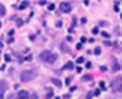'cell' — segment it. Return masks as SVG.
<instances>
[{
	"mask_svg": "<svg viewBox=\"0 0 122 99\" xmlns=\"http://www.w3.org/2000/svg\"><path fill=\"white\" fill-rule=\"evenodd\" d=\"M39 59L42 60V62H45V63H54L56 59H57V56L53 53V51H50V50H43L39 54Z\"/></svg>",
	"mask_w": 122,
	"mask_h": 99,
	"instance_id": "1",
	"label": "cell"
},
{
	"mask_svg": "<svg viewBox=\"0 0 122 99\" xmlns=\"http://www.w3.org/2000/svg\"><path fill=\"white\" fill-rule=\"evenodd\" d=\"M110 87L114 93H122V76H116V78L111 81Z\"/></svg>",
	"mask_w": 122,
	"mask_h": 99,
	"instance_id": "2",
	"label": "cell"
},
{
	"mask_svg": "<svg viewBox=\"0 0 122 99\" xmlns=\"http://www.w3.org/2000/svg\"><path fill=\"white\" fill-rule=\"evenodd\" d=\"M34 78H36V71H33V70L22 71V74H20V81L22 82H30V81H33Z\"/></svg>",
	"mask_w": 122,
	"mask_h": 99,
	"instance_id": "3",
	"label": "cell"
},
{
	"mask_svg": "<svg viewBox=\"0 0 122 99\" xmlns=\"http://www.w3.org/2000/svg\"><path fill=\"white\" fill-rule=\"evenodd\" d=\"M59 8H60V11H62V12H71V9H73V5H71L70 2H62V3H60V6H59Z\"/></svg>",
	"mask_w": 122,
	"mask_h": 99,
	"instance_id": "4",
	"label": "cell"
},
{
	"mask_svg": "<svg viewBox=\"0 0 122 99\" xmlns=\"http://www.w3.org/2000/svg\"><path fill=\"white\" fill-rule=\"evenodd\" d=\"M15 96H17V99H30V93L26 90H19V93Z\"/></svg>",
	"mask_w": 122,
	"mask_h": 99,
	"instance_id": "5",
	"label": "cell"
},
{
	"mask_svg": "<svg viewBox=\"0 0 122 99\" xmlns=\"http://www.w3.org/2000/svg\"><path fill=\"white\" fill-rule=\"evenodd\" d=\"M6 88H8V84H6L5 81H0V96L6 91Z\"/></svg>",
	"mask_w": 122,
	"mask_h": 99,
	"instance_id": "6",
	"label": "cell"
},
{
	"mask_svg": "<svg viewBox=\"0 0 122 99\" xmlns=\"http://www.w3.org/2000/svg\"><path fill=\"white\" fill-rule=\"evenodd\" d=\"M119 68H121V65L117 63V60L113 59V71H119Z\"/></svg>",
	"mask_w": 122,
	"mask_h": 99,
	"instance_id": "7",
	"label": "cell"
},
{
	"mask_svg": "<svg viewBox=\"0 0 122 99\" xmlns=\"http://www.w3.org/2000/svg\"><path fill=\"white\" fill-rule=\"evenodd\" d=\"M51 84H54L56 87H62V82H60L59 79H56V78H53V79H51Z\"/></svg>",
	"mask_w": 122,
	"mask_h": 99,
	"instance_id": "8",
	"label": "cell"
},
{
	"mask_svg": "<svg viewBox=\"0 0 122 99\" xmlns=\"http://www.w3.org/2000/svg\"><path fill=\"white\" fill-rule=\"evenodd\" d=\"M73 68H74V63L73 62H68V63L63 65V70H73Z\"/></svg>",
	"mask_w": 122,
	"mask_h": 99,
	"instance_id": "9",
	"label": "cell"
},
{
	"mask_svg": "<svg viewBox=\"0 0 122 99\" xmlns=\"http://www.w3.org/2000/svg\"><path fill=\"white\" fill-rule=\"evenodd\" d=\"M5 14H6V9H5V6H3L2 3H0V16H2V17H3V16H5Z\"/></svg>",
	"mask_w": 122,
	"mask_h": 99,
	"instance_id": "10",
	"label": "cell"
},
{
	"mask_svg": "<svg viewBox=\"0 0 122 99\" xmlns=\"http://www.w3.org/2000/svg\"><path fill=\"white\" fill-rule=\"evenodd\" d=\"M26 6H28V2H22L20 5H19V8H20V9H25Z\"/></svg>",
	"mask_w": 122,
	"mask_h": 99,
	"instance_id": "11",
	"label": "cell"
},
{
	"mask_svg": "<svg viewBox=\"0 0 122 99\" xmlns=\"http://www.w3.org/2000/svg\"><path fill=\"white\" fill-rule=\"evenodd\" d=\"M53 96H54L53 90H48V91H46V98H48V99H51V98H53Z\"/></svg>",
	"mask_w": 122,
	"mask_h": 99,
	"instance_id": "12",
	"label": "cell"
},
{
	"mask_svg": "<svg viewBox=\"0 0 122 99\" xmlns=\"http://www.w3.org/2000/svg\"><path fill=\"white\" fill-rule=\"evenodd\" d=\"M99 87H101V90H105V88H107V85H105L104 81H101V82H99Z\"/></svg>",
	"mask_w": 122,
	"mask_h": 99,
	"instance_id": "13",
	"label": "cell"
},
{
	"mask_svg": "<svg viewBox=\"0 0 122 99\" xmlns=\"http://www.w3.org/2000/svg\"><path fill=\"white\" fill-rule=\"evenodd\" d=\"M91 79H93L91 76H90V74H86V76H83V78H82V81H83V82H86V81H91Z\"/></svg>",
	"mask_w": 122,
	"mask_h": 99,
	"instance_id": "14",
	"label": "cell"
},
{
	"mask_svg": "<svg viewBox=\"0 0 122 99\" xmlns=\"http://www.w3.org/2000/svg\"><path fill=\"white\" fill-rule=\"evenodd\" d=\"M76 62H77V63H83V62H85V57H77V59H76Z\"/></svg>",
	"mask_w": 122,
	"mask_h": 99,
	"instance_id": "15",
	"label": "cell"
},
{
	"mask_svg": "<svg viewBox=\"0 0 122 99\" xmlns=\"http://www.w3.org/2000/svg\"><path fill=\"white\" fill-rule=\"evenodd\" d=\"M93 96H94V93H93V91H90V93L86 94V98H85V99H93Z\"/></svg>",
	"mask_w": 122,
	"mask_h": 99,
	"instance_id": "16",
	"label": "cell"
},
{
	"mask_svg": "<svg viewBox=\"0 0 122 99\" xmlns=\"http://www.w3.org/2000/svg\"><path fill=\"white\" fill-rule=\"evenodd\" d=\"M102 37H105V39H108V37H110V34H108V33H105V31H104V33H102Z\"/></svg>",
	"mask_w": 122,
	"mask_h": 99,
	"instance_id": "17",
	"label": "cell"
},
{
	"mask_svg": "<svg viewBox=\"0 0 122 99\" xmlns=\"http://www.w3.org/2000/svg\"><path fill=\"white\" fill-rule=\"evenodd\" d=\"M93 93H94V96H97V94H101V88H99V90H94Z\"/></svg>",
	"mask_w": 122,
	"mask_h": 99,
	"instance_id": "18",
	"label": "cell"
},
{
	"mask_svg": "<svg viewBox=\"0 0 122 99\" xmlns=\"http://www.w3.org/2000/svg\"><path fill=\"white\" fill-rule=\"evenodd\" d=\"M48 9H50V11H53V9H54V5H53V3H50V5H48Z\"/></svg>",
	"mask_w": 122,
	"mask_h": 99,
	"instance_id": "19",
	"label": "cell"
},
{
	"mask_svg": "<svg viewBox=\"0 0 122 99\" xmlns=\"http://www.w3.org/2000/svg\"><path fill=\"white\" fill-rule=\"evenodd\" d=\"M17 25H19V26H22V25H23V20H20V19H17Z\"/></svg>",
	"mask_w": 122,
	"mask_h": 99,
	"instance_id": "20",
	"label": "cell"
},
{
	"mask_svg": "<svg viewBox=\"0 0 122 99\" xmlns=\"http://www.w3.org/2000/svg\"><path fill=\"white\" fill-rule=\"evenodd\" d=\"M5 60H6V62H9V60H11V56H9V54H6V56H5Z\"/></svg>",
	"mask_w": 122,
	"mask_h": 99,
	"instance_id": "21",
	"label": "cell"
},
{
	"mask_svg": "<svg viewBox=\"0 0 122 99\" xmlns=\"http://www.w3.org/2000/svg\"><path fill=\"white\" fill-rule=\"evenodd\" d=\"M99 33V28H93V34H97Z\"/></svg>",
	"mask_w": 122,
	"mask_h": 99,
	"instance_id": "22",
	"label": "cell"
},
{
	"mask_svg": "<svg viewBox=\"0 0 122 99\" xmlns=\"http://www.w3.org/2000/svg\"><path fill=\"white\" fill-rule=\"evenodd\" d=\"M70 82H71V78H66V81H65V84H66V85H70Z\"/></svg>",
	"mask_w": 122,
	"mask_h": 99,
	"instance_id": "23",
	"label": "cell"
},
{
	"mask_svg": "<svg viewBox=\"0 0 122 99\" xmlns=\"http://www.w3.org/2000/svg\"><path fill=\"white\" fill-rule=\"evenodd\" d=\"M70 96H71V94H70V93H66V94H63V99H70Z\"/></svg>",
	"mask_w": 122,
	"mask_h": 99,
	"instance_id": "24",
	"label": "cell"
},
{
	"mask_svg": "<svg viewBox=\"0 0 122 99\" xmlns=\"http://www.w3.org/2000/svg\"><path fill=\"white\" fill-rule=\"evenodd\" d=\"M94 54H101V48H96L94 50Z\"/></svg>",
	"mask_w": 122,
	"mask_h": 99,
	"instance_id": "25",
	"label": "cell"
},
{
	"mask_svg": "<svg viewBox=\"0 0 122 99\" xmlns=\"http://www.w3.org/2000/svg\"><path fill=\"white\" fill-rule=\"evenodd\" d=\"M31 99H39V98H37V94H31Z\"/></svg>",
	"mask_w": 122,
	"mask_h": 99,
	"instance_id": "26",
	"label": "cell"
},
{
	"mask_svg": "<svg viewBox=\"0 0 122 99\" xmlns=\"http://www.w3.org/2000/svg\"><path fill=\"white\" fill-rule=\"evenodd\" d=\"M8 99H17V96H14V94H11V96H9Z\"/></svg>",
	"mask_w": 122,
	"mask_h": 99,
	"instance_id": "27",
	"label": "cell"
},
{
	"mask_svg": "<svg viewBox=\"0 0 122 99\" xmlns=\"http://www.w3.org/2000/svg\"><path fill=\"white\" fill-rule=\"evenodd\" d=\"M2 48H3V43H0V51H2Z\"/></svg>",
	"mask_w": 122,
	"mask_h": 99,
	"instance_id": "28",
	"label": "cell"
},
{
	"mask_svg": "<svg viewBox=\"0 0 122 99\" xmlns=\"http://www.w3.org/2000/svg\"><path fill=\"white\" fill-rule=\"evenodd\" d=\"M0 26H2V22H0Z\"/></svg>",
	"mask_w": 122,
	"mask_h": 99,
	"instance_id": "29",
	"label": "cell"
}]
</instances>
